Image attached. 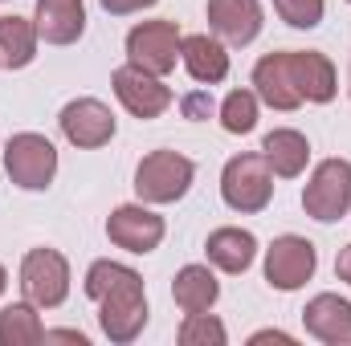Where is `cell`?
Instances as JSON below:
<instances>
[{
    "mask_svg": "<svg viewBox=\"0 0 351 346\" xmlns=\"http://www.w3.org/2000/svg\"><path fill=\"white\" fill-rule=\"evenodd\" d=\"M86 297L102 306L98 322L110 343H135L147 326L143 277L119 261H94L86 269Z\"/></svg>",
    "mask_w": 351,
    "mask_h": 346,
    "instance_id": "6da1fadb",
    "label": "cell"
},
{
    "mask_svg": "<svg viewBox=\"0 0 351 346\" xmlns=\"http://www.w3.org/2000/svg\"><path fill=\"white\" fill-rule=\"evenodd\" d=\"M192 175H196L192 159H184L180 151H152L135 168V196L143 204H176L188 196Z\"/></svg>",
    "mask_w": 351,
    "mask_h": 346,
    "instance_id": "7a4b0ae2",
    "label": "cell"
},
{
    "mask_svg": "<svg viewBox=\"0 0 351 346\" xmlns=\"http://www.w3.org/2000/svg\"><path fill=\"white\" fill-rule=\"evenodd\" d=\"M4 172L25 191H45L58 175V147L45 135H33V131L12 135L8 147H4Z\"/></svg>",
    "mask_w": 351,
    "mask_h": 346,
    "instance_id": "3957f363",
    "label": "cell"
},
{
    "mask_svg": "<svg viewBox=\"0 0 351 346\" xmlns=\"http://www.w3.org/2000/svg\"><path fill=\"white\" fill-rule=\"evenodd\" d=\"M221 196L233 212H262L274 200V172L265 155H233L221 172Z\"/></svg>",
    "mask_w": 351,
    "mask_h": 346,
    "instance_id": "277c9868",
    "label": "cell"
},
{
    "mask_svg": "<svg viewBox=\"0 0 351 346\" xmlns=\"http://www.w3.org/2000/svg\"><path fill=\"white\" fill-rule=\"evenodd\" d=\"M302 208H306V216H315L323 224H335V220L348 216V208H351V163L348 159H323L315 168V175L302 187Z\"/></svg>",
    "mask_w": 351,
    "mask_h": 346,
    "instance_id": "5b68a950",
    "label": "cell"
},
{
    "mask_svg": "<svg viewBox=\"0 0 351 346\" xmlns=\"http://www.w3.org/2000/svg\"><path fill=\"white\" fill-rule=\"evenodd\" d=\"M21 289L25 302L37 310H53L70 297V265L58 249H33L21 261Z\"/></svg>",
    "mask_w": 351,
    "mask_h": 346,
    "instance_id": "8992f818",
    "label": "cell"
},
{
    "mask_svg": "<svg viewBox=\"0 0 351 346\" xmlns=\"http://www.w3.org/2000/svg\"><path fill=\"white\" fill-rule=\"evenodd\" d=\"M180 29L172 21H143L127 33V62L164 78L176 70V57H180Z\"/></svg>",
    "mask_w": 351,
    "mask_h": 346,
    "instance_id": "52a82bcc",
    "label": "cell"
},
{
    "mask_svg": "<svg viewBox=\"0 0 351 346\" xmlns=\"http://www.w3.org/2000/svg\"><path fill=\"white\" fill-rule=\"evenodd\" d=\"M315 265H319L315 245H311L306 237L286 232V237H278V241L265 249V281H269L274 289L290 293V289H302V285L315 277Z\"/></svg>",
    "mask_w": 351,
    "mask_h": 346,
    "instance_id": "ba28073f",
    "label": "cell"
},
{
    "mask_svg": "<svg viewBox=\"0 0 351 346\" xmlns=\"http://www.w3.org/2000/svg\"><path fill=\"white\" fill-rule=\"evenodd\" d=\"M106 237H110V245H119V249L143 257V253L160 249V241H164V216H156V212L143 208V204H123V208L110 212Z\"/></svg>",
    "mask_w": 351,
    "mask_h": 346,
    "instance_id": "9c48e42d",
    "label": "cell"
},
{
    "mask_svg": "<svg viewBox=\"0 0 351 346\" xmlns=\"http://www.w3.org/2000/svg\"><path fill=\"white\" fill-rule=\"evenodd\" d=\"M114 94H119V102L135 114V118H160L168 106H172V90L164 86L156 74H147V70H139V66H123V70H114Z\"/></svg>",
    "mask_w": 351,
    "mask_h": 346,
    "instance_id": "30bf717a",
    "label": "cell"
},
{
    "mask_svg": "<svg viewBox=\"0 0 351 346\" xmlns=\"http://www.w3.org/2000/svg\"><path fill=\"white\" fill-rule=\"evenodd\" d=\"M62 135L74 143V147H82V151H94V147H102V143H110L114 139V114H110V106H102L98 98H74L66 110H62Z\"/></svg>",
    "mask_w": 351,
    "mask_h": 346,
    "instance_id": "8fae6325",
    "label": "cell"
},
{
    "mask_svg": "<svg viewBox=\"0 0 351 346\" xmlns=\"http://www.w3.org/2000/svg\"><path fill=\"white\" fill-rule=\"evenodd\" d=\"M254 94L274 110H298L302 106V94H298L294 70H290V49L286 53H265L254 66Z\"/></svg>",
    "mask_w": 351,
    "mask_h": 346,
    "instance_id": "7c38bea8",
    "label": "cell"
},
{
    "mask_svg": "<svg viewBox=\"0 0 351 346\" xmlns=\"http://www.w3.org/2000/svg\"><path fill=\"white\" fill-rule=\"evenodd\" d=\"M208 25L229 45H250L262 33V4L258 0H208Z\"/></svg>",
    "mask_w": 351,
    "mask_h": 346,
    "instance_id": "4fadbf2b",
    "label": "cell"
},
{
    "mask_svg": "<svg viewBox=\"0 0 351 346\" xmlns=\"http://www.w3.org/2000/svg\"><path fill=\"white\" fill-rule=\"evenodd\" d=\"M37 37L49 45H74L86 33V8L82 0H37Z\"/></svg>",
    "mask_w": 351,
    "mask_h": 346,
    "instance_id": "5bb4252c",
    "label": "cell"
},
{
    "mask_svg": "<svg viewBox=\"0 0 351 346\" xmlns=\"http://www.w3.org/2000/svg\"><path fill=\"white\" fill-rule=\"evenodd\" d=\"M180 62H184V70H188L200 86H217V82L229 78V53H225V45H221L217 37H208V33L184 37V41H180Z\"/></svg>",
    "mask_w": 351,
    "mask_h": 346,
    "instance_id": "9a60e30c",
    "label": "cell"
},
{
    "mask_svg": "<svg viewBox=\"0 0 351 346\" xmlns=\"http://www.w3.org/2000/svg\"><path fill=\"white\" fill-rule=\"evenodd\" d=\"M302 322H306V330L319 343H348L351 338V302L339 297V293H319V297L306 302Z\"/></svg>",
    "mask_w": 351,
    "mask_h": 346,
    "instance_id": "2e32d148",
    "label": "cell"
},
{
    "mask_svg": "<svg viewBox=\"0 0 351 346\" xmlns=\"http://www.w3.org/2000/svg\"><path fill=\"white\" fill-rule=\"evenodd\" d=\"M290 70L302 102H331L335 98V66L315 49H290Z\"/></svg>",
    "mask_w": 351,
    "mask_h": 346,
    "instance_id": "e0dca14e",
    "label": "cell"
},
{
    "mask_svg": "<svg viewBox=\"0 0 351 346\" xmlns=\"http://www.w3.org/2000/svg\"><path fill=\"white\" fill-rule=\"evenodd\" d=\"M262 155L265 163H269V172L282 175V179H294V175L306 172V159H311V143H306V135H298V131H269L262 139Z\"/></svg>",
    "mask_w": 351,
    "mask_h": 346,
    "instance_id": "ac0fdd59",
    "label": "cell"
},
{
    "mask_svg": "<svg viewBox=\"0 0 351 346\" xmlns=\"http://www.w3.org/2000/svg\"><path fill=\"white\" fill-rule=\"evenodd\" d=\"M172 297L184 314H204L221 297V285H217V277H213L208 265H184L172 281Z\"/></svg>",
    "mask_w": 351,
    "mask_h": 346,
    "instance_id": "d6986e66",
    "label": "cell"
},
{
    "mask_svg": "<svg viewBox=\"0 0 351 346\" xmlns=\"http://www.w3.org/2000/svg\"><path fill=\"white\" fill-rule=\"evenodd\" d=\"M204 249H208V261L217 265V269H225V273H245L254 257H258V237L254 232H245V228H217L208 241H204Z\"/></svg>",
    "mask_w": 351,
    "mask_h": 346,
    "instance_id": "ffe728a7",
    "label": "cell"
},
{
    "mask_svg": "<svg viewBox=\"0 0 351 346\" xmlns=\"http://www.w3.org/2000/svg\"><path fill=\"white\" fill-rule=\"evenodd\" d=\"M37 57V25L25 16H0V66L25 70Z\"/></svg>",
    "mask_w": 351,
    "mask_h": 346,
    "instance_id": "44dd1931",
    "label": "cell"
},
{
    "mask_svg": "<svg viewBox=\"0 0 351 346\" xmlns=\"http://www.w3.org/2000/svg\"><path fill=\"white\" fill-rule=\"evenodd\" d=\"M41 338H45V326L33 302H12L0 310V346H33Z\"/></svg>",
    "mask_w": 351,
    "mask_h": 346,
    "instance_id": "7402d4cb",
    "label": "cell"
},
{
    "mask_svg": "<svg viewBox=\"0 0 351 346\" xmlns=\"http://www.w3.org/2000/svg\"><path fill=\"white\" fill-rule=\"evenodd\" d=\"M221 127L229 135H250L258 127V94L250 90H233L225 102H221Z\"/></svg>",
    "mask_w": 351,
    "mask_h": 346,
    "instance_id": "603a6c76",
    "label": "cell"
},
{
    "mask_svg": "<svg viewBox=\"0 0 351 346\" xmlns=\"http://www.w3.org/2000/svg\"><path fill=\"white\" fill-rule=\"evenodd\" d=\"M225 326L204 310V314H188L180 326V346H225Z\"/></svg>",
    "mask_w": 351,
    "mask_h": 346,
    "instance_id": "cb8c5ba5",
    "label": "cell"
},
{
    "mask_svg": "<svg viewBox=\"0 0 351 346\" xmlns=\"http://www.w3.org/2000/svg\"><path fill=\"white\" fill-rule=\"evenodd\" d=\"M274 8L290 29H315L323 21V0H274Z\"/></svg>",
    "mask_w": 351,
    "mask_h": 346,
    "instance_id": "d4e9b609",
    "label": "cell"
},
{
    "mask_svg": "<svg viewBox=\"0 0 351 346\" xmlns=\"http://www.w3.org/2000/svg\"><path fill=\"white\" fill-rule=\"evenodd\" d=\"M156 0H102V8L106 12H114V16H127V12H143V8H152Z\"/></svg>",
    "mask_w": 351,
    "mask_h": 346,
    "instance_id": "484cf974",
    "label": "cell"
},
{
    "mask_svg": "<svg viewBox=\"0 0 351 346\" xmlns=\"http://www.w3.org/2000/svg\"><path fill=\"white\" fill-rule=\"evenodd\" d=\"M262 343H282V346H290L294 338H290L286 330H258V334L250 338V346H262Z\"/></svg>",
    "mask_w": 351,
    "mask_h": 346,
    "instance_id": "4316f807",
    "label": "cell"
},
{
    "mask_svg": "<svg viewBox=\"0 0 351 346\" xmlns=\"http://www.w3.org/2000/svg\"><path fill=\"white\" fill-rule=\"evenodd\" d=\"M184 110H188V114H208V110H213V102H208L204 94H192V98L184 102Z\"/></svg>",
    "mask_w": 351,
    "mask_h": 346,
    "instance_id": "83f0119b",
    "label": "cell"
},
{
    "mask_svg": "<svg viewBox=\"0 0 351 346\" xmlns=\"http://www.w3.org/2000/svg\"><path fill=\"white\" fill-rule=\"evenodd\" d=\"M335 273H339V281H348V285H351V245L339 253V261H335Z\"/></svg>",
    "mask_w": 351,
    "mask_h": 346,
    "instance_id": "f1b7e54d",
    "label": "cell"
},
{
    "mask_svg": "<svg viewBox=\"0 0 351 346\" xmlns=\"http://www.w3.org/2000/svg\"><path fill=\"white\" fill-rule=\"evenodd\" d=\"M4 285H8V273H4V265H0V293H4Z\"/></svg>",
    "mask_w": 351,
    "mask_h": 346,
    "instance_id": "f546056e",
    "label": "cell"
},
{
    "mask_svg": "<svg viewBox=\"0 0 351 346\" xmlns=\"http://www.w3.org/2000/svg\"><path fill=\"white\" fill-rule=\"evenodd\" d=\"M348 4H351V0H348Z\"/></svg>",
    "mask_w": 351,
    "mask_h": 346,
    "instance_id": "4dcf8cb0",
    "label": "cell"
}]
</instances>
